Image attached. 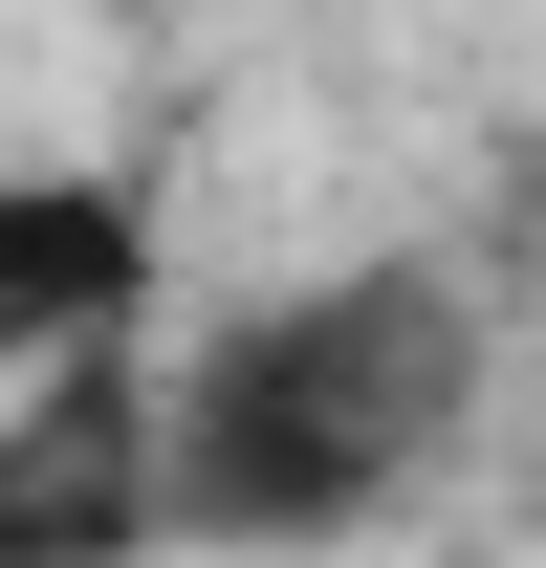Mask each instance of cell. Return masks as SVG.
Segmentation results:
<instances>
[{"label": "cell", "instance_id": "obj_2", "mask_svg": "<svg viewBox=\"0 0 546 568\" xmlns=\"http://www.w3.org/2000/svg\"><path fill=\"white\" fill-rule=\"evenodd\" d=\"M175 306V197L132 153H0V372H132Z\"/></svg>", "mask_w": 546, "mask_h": 568}, {"label": "cell", "instance_id": "obj_4", "mask_svg": "<svg viewBox=\"0 0 546 568\" xmlns=\"http://www.w3.org/2000/svg\"><path fill=\"white\" fill-rule=\"evenodd\" d=\"M525 175H546V153H525Z\"/></svg>", "mask_w": 546, "mask_h": 568}, {"label": "cell", "instance_id": "obj_1", "mask_svg": "<svg viewBox=\"0 0 546 568\" xmlns=\"http://www.w3.org/2000/svg\"><path fill=\"white\" fill-rule=\"evenodd\" d=\"M459 437H481V284L437 263V241L241 284L198 351L132 372V481H153V547H175V568L372 547Z\"/></svg>", "mask_w": 546, "mask_h": 568}, {"label": "cell", "instance_id": "obj_3", "mask_svg": "<svg viewBox=\"0 0 546 568\" xmlns=\"http://www.w3.org/2000/svg\"><path fill=\"white\" fill-rule=\"evenodd\" d=\"M110 22H132V44H153V22H175V0H110Z\"/></svg>", "mask_w": 546, "mask_h": 568}]
</instances>
